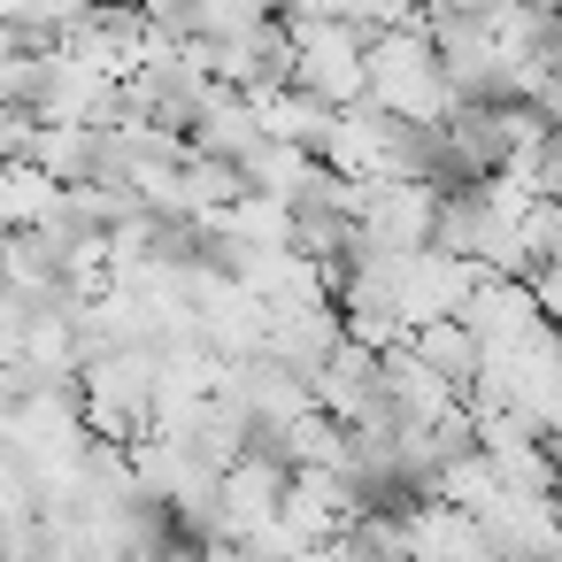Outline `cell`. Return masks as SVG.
<instances>
[{"label": "cell", "mask_w": 562, "mask_h": 562, "mask_svg": "<svg viewBox=\"0 0 562 562\" xmlns=\"http://www.w3.org/2000/svg\"><path fill=\"white\" fill-rule=\"evenodd\" d=\"M209 562H255V554H247V547H216Z\"/></svg>", "instance_id": "obj_1"}]
</instances>
